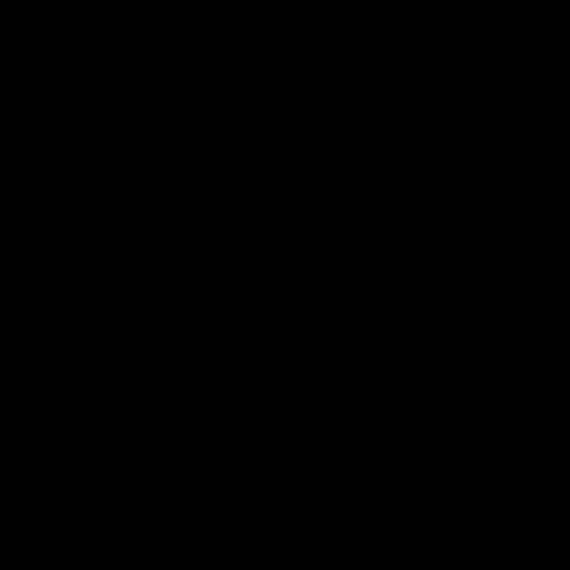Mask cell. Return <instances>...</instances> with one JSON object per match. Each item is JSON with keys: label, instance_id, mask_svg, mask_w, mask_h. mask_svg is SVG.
Instances as JSON below:
<instances>
[]
</instances>
